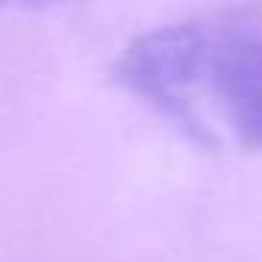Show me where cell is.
<instances>
[{"label": "cell", "instance_id": "obj_1", "mask_svg": "<svg viewBox=\"0 0 262 262\" xmlns=\"http://www.w3.org/2000/svg\"><path fill=\"white\" fill-rule=\"evenodd\" d=\"M117 80L210 148H262V22L204 16L129 43Z\"/></svg>", "mask_w": 262, "mask_h": 262}]
</instances>
